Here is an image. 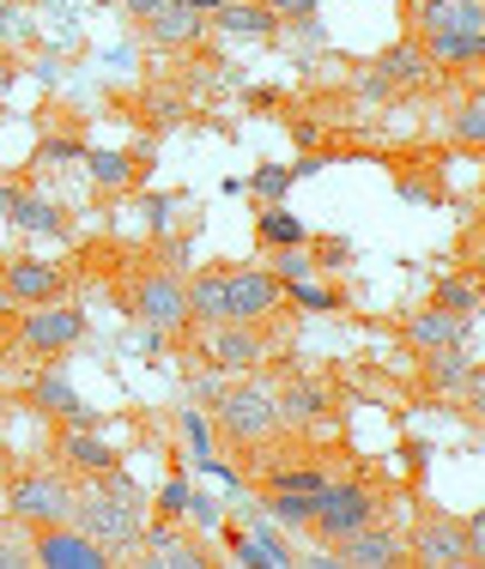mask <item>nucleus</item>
Wrapping results in <instances>:
<instances>
[{
	"label": "nucleus",
	"mask_w": 485,
	"mask_h": 569,
	"mask_svg": "<svg viewBox=\"0 0 485 569\" xmlns=\"http://www.w3.org/2000/svg\"><path fill=\"white\" fill-rule=\"evenodd\" d=\"M479 558H485V521L479 515H467V521H455V515H425L407 539V563H419V569H474Z\"/></svg>",
	"instance_id": "nucleus-4"
},
{
	"label": "nucleus",
	"mask_w": 485,
	"mask_h": 569,
	"mask_svg": "<svg viewBox=\"0 0 485 569\" xmlns=\"http://www.w3.org/2000/svg\"><path fill=\"white\" fill-rule=\"evenodd\" d=\"M12 194H19V188H12V182H0V219L12 212Z\"/></svg>",
	"instance_id": "nucleus-37"
},
{
	"label": "nucleus",
	"mask_w": 485,
	"mask_h": 569,
	"mask_svg": "<svg viewBox=\"0 0 485 569\" xmlns=\"http://www.w3.org/2000/svg\"><path fill=\"white\" fill-rule=\"evenodd\" d=\"M430 73H437V67H430V56L419 43H400V49H388V56L376 61V79H383L388 91H419Z\"/></svg>",
	"instance_id": "nucleus-19"
},
{
	"label": "nucleus",
	"mask_w": 485,
	"mask_h": 569,
	"mask_svg": "<svg viewBox=\"0 0 485 569\" xmlns=\"http://www.w3.org/2000/svg\"><path fill=\"white\" fill-rule=\"evenodd\" d=\"M376 515H383V491H370V485H358V479H328L316 491V509H309V527H316L321 539H346V533H358V527H370Z\"/></svg>",
	"instance_id": "nucleus-6"
},
{
	"label": "nucleus",
	"mask_w": 485,
	"mask_h": 569,
	"mask_svg": "<svg viewBox=\"0 0 485 569\" xmlns=\"http://www.w3.org/2000/svg\"><path fill=\"white\" fill-rule=\"evenodd\" d=\"M73 527L86 539H98L103 551L121 563L140 551V533H146V503H133V497H116L103 491L98 479H91V491H73Z\"/></svg>",
	"instance_id": "nucleus-2"
},
{
	"label": "nucleus",
	"mask_w": 485,
	"mask_h": 569,
	"mask_svg": "<svg viewBox=\"0 0 485 569\" xmlns=\"http://www.w3.org/2000/svg\"><path fill=\"white\" fill-rule=\"evenodd\" d=\"M309 254H304V242H291V249H274V279L279 284H298V279H309Z\"/></svg>",
	"instance_id": "nucleus-31"
},
{
	"label": "nucleus",
	"mask_w": 485,
	"mask_h": 569,
	"mask_svg": "<svg viewBox=\"0 0 485 569\" xmlns=\"http://www.w3.org/2000/svg\"><path fill=\"white\" fill-rule=\"evenodd\" d=\"M455 140H462L467 152H479V146H485V98H479V91H467L462 110H455Z\"/></svg>",
	"instance_id": "nucleus-26"
},
{
	"label": "nucleus",
	"mask_w": 485,
	"mask_h": 569,
	"mask_svg": "<svg viewBox=\"0 0 485 569\" xmlns=\"http://www.w3.org/2000/svg\"><path fill=\"white\" fill-rule=\"evenodd\" d=\"M321 485H328V472H316V467H291V472H274V479H267V491L309 497V491H321Z\"/></svg>",
	"instance_id": "nucleus-30"
},
{
	"label": "nucleus",
	"mask_w": 485,
	"mask_h": 569,
	"mask_svg": "<svg viewBox=\"0 0 485 569\" xmlns=\"http://www.w3.org/2000/svg\"><path fill=\"white\" fill-rule=\"evenodd\" d=\"M274 406H279V430H304L328 412V388L321 382H286V388H274Z\"/></svg>",
	"instance_id": "nucleus-18"
},
{
	"label": "nucleus",
	"mask_w": 485,
	"mask_h": 569,
	"mask_svg": "<svg viewBox=\"0 0 485 569\" xmlns=\"http://www.w3.org/2000/svg\"><path fill=\"white\" fill-rule=\"evenodd\" d=\"M121 7H128V12H133V19H152V12H158V7H165V0H121Z\"/></svg>",
	"instance_id": "nucleus-36"
},
{
	"label": "nucleus",
	"mask_w": 485,
	"mask_h": 569,
	"mask_svg": "<svg viewBox=\"0 0 485 569\" xmlns=\"http://www.w3.org/2000/svg\"><path fill=\"white\" fill-rule=\"evenodd\" d=\"M407 346H419V351L467 346V316H455V309H437V303H425L419 316L407 321Z\"/></svg>",
	"instance_id": "nucleus-17"
},
{
	"label": "nucleus",
	"mask_w": 485,
	"mask_h": 569,
	"mask_svg": "<svg viewBox=\"0 0 485 569\" xmlns=\"http://www.w3.org/2000/svg\"><path fill=\"white\" fill-rule=\"evenodd\" d=\"M188 509V479L177 472V479L165 485V491H158V515H170V521H177V515Z\"/></svg>",
	"instance_id": "nucleus-32"
},
{
	"label": "nucleus",
	"mask_w": 485,
	"mask_h": 569,
	"mask_svg": "<svg viewBox=\"0 0 485 569\" xmlns=\"http://www.w3.org/2000/svg\"><path fill=\"white\" fill-rule=\"evenodd\" d=\"M140 24H146V37H152V43L188 49V43H200V31H207V12L188 7V0H165V7H158L152 19H140Z\"/></svg>",
	"instance_id": "nucleus-15"
},
{
	"label": "nucleus",
	"mask_w": 485,
	"mask_h": 569,
	"mask_svg": "<svg viewBox=\"0 0 485 569\" xmlns=\"http://www.w3.org/2000/svg\"><path fill=\"white\" fill-rule=\"evenodd\" d=\"M12 73H19V67H12L7 56H0V91H7V86H12Z\"/></svg>",
	"instance_id": "nucleus-38"
},
{
	"label": "nucleus",
	"mask_w": 485,
	"mask_h": 569,
	"mask_svg": "<svg viewBox=\"0 0 485 569\" xmlns=\"http://www.w3.org/2000/svg\"><path fill=\"white\" fill-rule=\"evenodd\" d=\"M7 219L19 224V230H37V237H61V230H67V219H61V207H56V200L24 194V188L12 194V212H7Z\"/></svg>",
	"instance_id": "nucleus-24"
},
{
	"label": "nucleus",
	"mask_w": 485,
	"mask_h": 569,
	"mask_svg": "<svg viewBox=\"0 0 485 569\" xmlns=\"http://www.w3.org/2000/svg\"><path fill=\"white\" fill-rule=\"evenodd\" d=\"M413 24H419V37H443V31L485 37V0H413Z\"/></svg>",
	"instance_id": "nucleus-13"
},
{
	"label": "nucleus",
	"mask_w": 485,
	"mask_h": 569,
	"mask_svg": "<svg viewBox=\"0 0 485 569\" xmlns=\"http://www.w3.org/2000/svg\"><path fill=\"white\" fill-rule=\"evenodd\" d=\"M86 340V316H79L73 303H37V309H24V321H19V346L24 351H67V346H79Z\"/></svg>",
	"instance_id": "nucleus-9"
},
{
	"label": "nucleus",
	"mask_w": 485,
	"mask_h": 569,
	"mask_svg": "<svg viewBox=\"0 0 485 569\" xmlns=\"http://www.w3.org/2000/svg\"><path fill=\"white\" fill-rule=\"evenodd\" d=\"M279 284L261 267H207L188 279V321H261L279 309Z\"/></svg>",
	"instance_id": "nucleus-1"
},
{
	"label": "nucleus",
	"mask_w": 485,
	"mask_h": 569,
	"mask_svg": "<svg viewBox=\"0 0 485 569\" xmlns=\"http://www.w3.org/2000/svg\"><path fill=\"white\" fill-rule=\"evenodd\" d=\"M31 563H43V569H110L116 558L98 546V539L79 533L73 521H56V527H37Z\"/></svg>",
	"instance_id": "nucleus-8"
},
{
	"label": "nucleus",
	"mask_w": 485,
	"mask_h": 569,
	"mask_svg": "<svg viewBox=\"0 0 485 569\" xmlns=\"http://www.w3.org/2000/svg\"><path fill=\"white\" fill-rule=\"evenodd\" d=\"M255 242H261V249H291V242H309V230H304L298 212L261 207V219H255Z\"/></svg>",
	"instance_id": "nucleus-25"
},
{
	"label": "nucleus",
	"mask_w": 485,
	"mask_h": 569,
	"mask_svg": "<svg viewBox=\"0 0 485 569\" xmlns=\"http://www.w3.org/2000/svg\"><path fill=\"white\" fill-rule=\"evenodd\" d=\"M291 303L304 309V316H328V309H340V291H334V284H291Z\"/></svg>",
	"instance_id": "nucleus-29"
},
{
	"label": "nucleus",
	"mask_w": 485,
	"mask_h": 569,
	"mask_svg": "<svg viewBox=\"0 0 485 569\" xmlns=\"http://www.w3.org/2000/svg\"><path fill=\"white\" fill-rule=\"evenodd\" d=\"M430 303H437V309H455V316H474V309H479V284H474V279H437Z\"/></svg>",
	"instance_id": "nucleus-27"
},
{
	"label": "nucleus",
	"mask_w": 485,
	"mask_h": 569,
	"mask_svg": "<svg viewBox=\"0 0 485 569\" xmlns=\"http://www.w3.org/2000/svg\"><path fill=\"white\" fill-rule=\"evenodd\" d=\"M146 224H152V230L170 224V194H146Z\"/></svg>",
	"instance_id": "nucleus-34"
},
{
	"label": "nucleus",
	"mask_w": 485,
	"mask_h": 569,
	"mask_svg": "<svg viewBox=\"0 0 485 569\" xmlns=\"http://www.w3.org/2000/svg\"><path fill=\"white\" fill-rule=\"evenodd\" d=\"M346 261V242L334 237V242H321V267H340Z\"/></svg>",
	"instance_id": "nucleus-35"
},
{
	"label": "nucleus",
	"mask_w": 485,
	"mask_h": 569,
	"mask_svg": "<svg viewBox=\"0 0 485 569\" xmlns=\"http://www.w3.org/2000/svg\"><path fill=\"white\" fill-rule=\"evenodd\" d=\"M212 418H219L225 442H237V449H261V442L279 437L274 388H267V382H249V376H237L231 388H212Z\"/></svg>",
	"instance_id": "nucleus-3"
},
{
	"label": "nucleus",
	"mask_w": 485,
	"mask_h": 569,
	"mask_svg": "<svg viewBox=\"0 0 485 569\" xmlns=\"http://www.w3.org/2000/svg\"><path fill=\"white\" fill-rule=\"evenodd\" d=\"M328 558H334V563H346V569H400V563H407V539L370 521V527H358V533L334 539Z\"/></svg>",
	"instance_id": "nucleus-11"
},
{
	"label": "nucleus",
	"mask_w": 485,
	"mask_h": 569,
	"mask_svg": "<svg viewBox=\"0 0 485 569\" xmlns=\"http://www.w3.org/2000/svg\"><path fill=\"white\" fill-rule=\"evenodd\" d=\"M249 194L261 200V207H274V200H286V194H291V170H286V164H261V170L249 176Z\"/></svg>",
	"instance_id": "nucleus-28"
},
{
	"label": "nucleus",
	"mask_w": 485,
	"mask_h": 569,
	"mask_svg": "<svg viewBox=\"0 0 485 569\" xmlns=\"http://www.w3.org/2000/svg\"><path fill=\"white\" fill-rule=\"evenodd\" d=\"M31 400H37V406H43V412H49V418H61V425H98V412H91V406H86V400H79V395H73V388H67V382H61V376H43V382H37V388H31Z\"/></svg>",
	"instance_id": "nucleus-23"
},
{
	"label": "nucleus",
	"mask_w": 485,
	"mask_h": 569,
	"mask_svg": "<svg viewBox=\"0 0 485 569\" xmlns=\"http://www.w3.org/2000/svg\"><path fill=\"white\" fill-rule=\"evenodd\" d=\"M0 491H7V485H0Z\"/></svg>",
	"instance_id": "nucleus-40"
},
{
	"label": "nucleus",
	"mask_w": 485,
	"mask_h": 569,
	"mask_svg": "<svg viewBox=\"0 0 485 569\" xmlns=\"http://www.w3.org/2000/svg\"><path fill=\"white\" fill-rule=\"evenodd\" d=\"M425 56H430V67H455V73H467V67H479V61H485V37H474V31L425 37Z\"/></svg>",
	"instance_id": "nucleus-22"
},
{
	"label": "nucleus",
	"mask_w": 485,
	"mask_h": 569,
	"mask_svg": "<svg viewBox=\"0 0 485 569\" xmlns=\"http://www.w3.org/2000/svg\"><path fill=\"white\" fill-rule=\"evenodd\" d=\"M7 297L19 309H37V303H56V297H67V273L49 261H12L7 267Z\"/></svg>",
	"instance_id": "nucleus-14"
},
{
	"label": "nucleus",
	"mask_w": 485,
	"mask_h": 569,
	"mask_svg": "<svg viewBox=\"0 0 485 569\" xmlns=\"http://www.w3.org/2000/svg\"><path fill=\"white\" fill-rule=\"evenodd\" d=\"M133 316L146 321V328H188V279L177 273H146L133 284Z\"/></svg>",
	"instance_id": "nucleus-10"
},
{
	"label": "nucleus",
	"mask_w": 485,
	"mask_h": 569,
	"mask_svg": "<svg viewBox=\"0 0 485 569\" xmlns=\"http://www.w3.org/2000/svg\"><path fill=\"white\" fill-rule=\"evenodd\" d=\"M140 546H146V563H158V569H200V563H207V551H200L182 527H170V521L146 527Z\"/></svg>",
	"instance_id": "nucleus-16"
},
{
	"label": "nucleus",
	"mask_w": 485,
	"mask_h": 569,
	"mask_svg": "<svg viewBox=\"0 0 485 569\" xmlns=\"http://www.w3.org/2000/svg\"><path fill=\"white\" fill-rule=\"evenodd\" d=\"M207 19L219 24L225 37H274L279 31V19L267 7H255V0H225V7L207 12Z\"/></svg>",
	"instance_id": "nucleus-20"
},
{
	"label": "nucleus",
	"mask_w": 485,
	"mask_h": 569,
	"mask_svg": "<svg viewBox=\"0 0 485 569\" xmlns=\"http://www.w3.org/2000/svg\"><path fill=\"white\" fill-rule=\"evenodd\" d=\"M200 358L219 376H249L267 363V333L261 321H207V340H200Z\"/></svg>",
	"instance_id": "nucleus-7"
},
{
	"label": "nucleus",
	"mask_w": 485,
	"mask_h": 569,
	"mask_svg": "<svg viewBox=\"0 0 485 569\" xmlns=\"http://www.w3.org/2000/svg\"><path fill=\"white\" fill-rule=\"evenodd\" d=\"M7 509H12V521L31 527V533L37 527H56V521H73V485L49 467H31L7 485Z\"/></svg>",
	"instance_id": "nucleus-5"
},
{
	"label": "nucleus",
	"mask_w": 485,
	"mask_h": 569,
	"mask_svg": "<svg viewBox=\"0 0 485 569\" xmlns=\"http://www.w3.org/2000/svg\"><path fill=\"white\" fill-rule=\"evenodd\" d=\"M140 164H152V152H86V170H91V182H98L103 194H121V188H133Z\"/></svg>",
	"instance_id": "nucleus-21"
},
{
	"label": "nucleus",
	"mask_w": 485,
	"mask_h": 569,
	"mask_svg": "<svg viewBox=\"0 0 485 569\" xmlns=\"http://www.w3.org/2000/svg\"><path fill=\"white\" fill-rule=\"evenodd\" d=\"M188 7H200V12H212V7H225V0H188Z\"/></svg>",
	"instance_id": "nucleus-39"
},
{
	"label": "nucleus",
	"mask_w": 485,
	"mask_h": 569,
	"mask_svg": "<svg viewBox=\"0 0 485 569\" xmlns=\"http://www.w3.org/2000/svg\"><path fill=\"white\" fill-rule=\"evenodd\" d=\"M261 7L286 24V19H309V12H316V0H261Z\"/></svg>",
	"instance_id": "nucleus-33"
},
{
	"label": "nucleus",
	"mask_w": 485,
	"mask_h": 569,
	"mask_svg": "<svg viewBox=\"0 0 485 569\" xmlns=\"http://www.w3.org/2000/svg\"><path fill=\"white\" fill-rule=\"evenodd\" d=\"M56 449L67 460V472H79V479H98V472L121 467V449L103 442V425H61Z\"/></svg>",
	"instance_id": "nucleus-12"
}]
</instances>
